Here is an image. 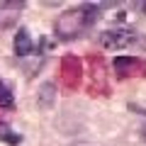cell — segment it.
<instances>
[{
	"mask_svg": "<svg viewBox=\"0 0 146 146\" xmlns=\"http://www.w3.org/2000/svg\"><path fill=\"white\" fill-rule=\"evenodd\" d=\"M95 7L93 5H83V7H73V10H66L61 17L56 20V36L58 39H76L83 29H88L95 22Z\"/></svg>",
	"mask_w": 146,
	"mask_h": 146,
	"instance_id": "obj_1",
	"label": "cell"
},
{
	"mask_svg": "<svg viewBox=\"0 0 146 146\" xmlns=\"http://www.w3.org/2000/svg\"><path fill=\"white\" fill-rule=\"evenodd\" d=\"M80 80H83V63H80L78 56H63L61 58V85L73 93V90H78Z\"/></svg>",
	"mask_w": 146,
	"mask_h": 146,
	"instance_id": "obj_2",
	"label": "cell"
},
{
	"mask_svg": "<svg viewBox=\"0 0 146 146\" xmlns=\"http://www.w3.org/2000/svg\"><path fill=\"white\" fill-rule=\"evenodd\" d=\"M136 39H139V34L131 29H107L102 32V34L98 36V44L102 49H110V51H115V49H127L131 46V44H136Z\"/></svg>",
	"mask_w": 146,
	"mask_h": 146,
	"instance_id": "obj_3",
	"label": "cell"
},
{
	"mask_svg": "<svg viewBox=\"0 0 146 146\" xmlns=\"http://www.w3.org/2000/svg\"><path fill=\"white\" fill-rule=\"evenodd\" d=\"M112 66H115V73H117L119 80L146 76V61L144 58H136V56H117Z\"/></svg>",
	"mask_w": 146,
	"mask_h": 146,
	"instance_id": "obj_4",
	"label": "cell"
},
{
	"mask_svg": "<svg viewBox=\"0 0 146 146\" xmlns=\"http://www.w3.org/2000/svg\"><path fill=\"white\" fill-rule=\"evenodd\" d=\"M90 95L107 93V80H105V63L100 56H90Z\"/></svg>",
	"mask_w": 146,
	"mask_h": 146,
	"instance_id": "obj_5",
	"label": "cell"
},
{
	"mask_svg": "<svg viewBox=\"0 0 146 146\" xmlns=\"http://www.w3.org/2000/svg\"><path fill=\"white\" fill-rule=\"evenodd\" d=\"M15 54L17 56H29L32 54V39H29V32L25 27L15 34Z\"/></svg>",
	"mask_w": 146,
	"mask_h": 146,
	"instance_id": "obj_6",
	"label": "cell"
},
{
	"mask_svg": "<svg viewBox=\"0 0 146 146\" xmlns=\"http://www.w3.org/2000/svg\"><path fill=\"white\" fill-rule=\"evenodd\" d=\"M54 98H56V85H54V83H44L42 88H39V98H36V102H39L42 110H49L54 105Z\"/></svg>",
	"mask_w": 146,
	"mask_h": 146,
	"instance_id": "obj_7",
	"label": "cell"
},
{
	"mask_svg": "<svg viewBox=\"0 0 146 146\" xmlns=\"http://www.w3.org/2000/svg\"><path fill=\"white\" fill-rule=\"evenodd\" d=\"M0 141H5V144H10V146H17L22 141V136L15 134L7 124H0Z\"/></svg>",
	"mask_w": 146,
	"mask_h": 146,
	"instance_id": "obj_8",
	"label": "cell"
},
{
	"mask_svg": "<svg viewBox=\"0 0 146 146\" xmlns=\"http://www.w3.org/2000/svg\"><path fill=\"white\" fill-rule=\"evenodd\" d=\"M12 105H15V100H12L10 88H7L5 83H0V107H3V110H10Z\"/></svg>",
	"mask_w": 146,
	"mask_h": 146,
	"instance_id": "obj_9",
	"label": "cell"
},
{
	"mask_svg": "<svg viewBox=\"0 0 146 146\" xmlns=\"http://www.w3.org/2000/svg\"><path fill=\"white\" fill-rule=\"evenodd\" d=\"M141 10H144V12H146V3H144V5H141Z\"/></svg>",
	"mask_w": 146,
	"mask_h": 146,
	"instance_id": "obj_10",
	"label": "cell"
}]
</instances>
